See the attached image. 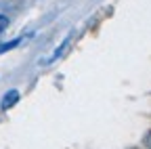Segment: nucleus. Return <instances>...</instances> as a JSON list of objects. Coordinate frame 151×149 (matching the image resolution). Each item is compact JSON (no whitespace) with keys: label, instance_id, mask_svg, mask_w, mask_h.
Instances as JSON below:
<instances>
[{"label":"nucleus","instance_id":"1","mask_svg":"<svg viewBox=\"0 0 151 149\" xmlns=\"http://www.w3.org/2000/svg\"><path fill=\"white\" fill-rule=\"evenodd\" d=\"M17 101H19V90H9L6 95L2 97V103H0V105H2V109H11Z\"/></svg>","mask_w":151,"mask_h":149},{"label":"nucleus","instance_id":"3","mask_svg":"<svg viewBox=\"0 0 151 149\" xmlns=\"http://www.w3.org/2000/svg\"><path fill=\"white\" fill-rule=\"evenodd\" d=\"M145 145H147V147H149V149H151V132H149V135H147V137H145Z\"/></svg>","mask_w":151,"mask_h":149},{"label":"nucleus","instance_id":"2","mask_svg":"<svg viewBox=\"0 0 151 149\" xmlns=\"http://www.w3.org/2000/svg\"><path fill=\"white\" fill-rule=\"evenodd\" d=\"M6 25H9V19H6L4 15H0V32H4V30H6Z\"/></svg>","mask_w":151,"mask_h":149}]
</instances>
